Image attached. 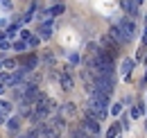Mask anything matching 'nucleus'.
I'll list each match as a JSON object with an SVG mask.
<instances>
[{
	"instance_id": "obj_2",
	"label": "nucleus",
	"mask_w": 147,
	"mask_h": 138,
	"mask_svg": "<svg viewBox=\"0 0 147 138\" xmlns=\"http://www.w3.org/2000/svg\"><path fill=\"white\" fill-rule=\"evenodd\" d=\"M84 127H86V131H91V134H100V120L93 118L91 113H84Z\"/></svg>"
},
{
	"instance_id": "obj_13",
	"label": "nucleus",
	"mask_w": 147,
	"mask_h": 138,
	"mask_svg": "<svg viewBox=\"0 0 147 138\" xmlns=\"http://www.w3.org/2000/svg\"><path fill=\"white\" fill-rule=\"evenodd\" d=\"M120 111H122V104H120V102L111 106V113H113V116H120Z\"/></svg>"
},
{
	"instance_id": "obj_4",
	"label": "nucleus",
	"mask_w": 147,
	"mask_h": 138,
	"mask_svg": "<svg viewBox=\"0 0 147 138\" xmlns=\"http://www.w3.org/2000/svg\"><path fill=\"white\" fill-rule=\"evenodd\" d=\"M118 23L125 27V32H127L129 36H136V23H134V20H131L129 16H122L120 20H118Z\"/></svg>"
},
{
	"instance_id": "obj_8",
	"label": "nucleus",
	"mask_w": 147,
	"mask_h": 138,
	"mask_svg": "<svg viewBox=\"0 0 147 138\" xmlns=\"http://www.w3.org/2000/svg\"><path fill=\"white\" fill-rule=\"evenodd\" d=\"M52 127H55L57 131H61V129H66V120L63 118H52V122H50Z\"/></svg>"
},
{
	"instance_id": "obj_19",
	"label": "nucleus",
	"mask_w": 147,
	"mask_h": 138,
	"mask_svg": "<svg viewBox=\"0 0 147 138\" xmlns=\"http://www.w3.org/2000/svg\"><path fill=\"white\" fill-rule=\"evenodd\" d=\"M0 5H2L5 9H11V0H0Z\"/></svg>"
},
{
	"instance_id": "obj_5",
	"label": "nucleus",
	"mask_w": 147,
	"mask_h": 138,
	"mask_svg": "<svg viewBox=\"0 0 147 138\" xmlns=\"http://www.w3.org/2000/svg\"><path fill=\"white\" fill-rule=\"evenodd\" d=\"M120 5L129 16H138V2L136 0H120Z\"/></svg>"
},
{
	"instance_id": "obj_10",
	"label": "nucleus",
	"mask_w": 147,
	"mask_h": 138,
	"mask_svg": "<svg viewBox=\"0 0 147 138\" xmlns=\"http://www.w3.org/2000/svg\"><path fill=\"white\" fill-rule=\"evenodd\" d=\"M41 61H45V64H55V57H52V52H50V50L43 52V54H41Z\"/></svg>"
},
{
	"instance_id": "obj_7",
	"label": "nucleus",
	"mask_w": 147,
	"mask_h": 138,
	"mask_svg": "<svg viewBox=\"0 0 147 138\" xmlns=\"http://www.w3.org/2000/svg\"><path fill=\"white\" fill-rule=\"evenodd\" d=\"M38 34L43 36V39H50V34H52V20H48V23H43V25L38 27Z\"/></svg>"
},
{
	"instance_id": "obj_1",
	"label": "nucleus",
	"mask_w": 147,
	"mask_h": 138,
	"mask_svg": "<svg viewBox=\"0 0 147 138\" xmlns=\"http://www.w3.org/2000/svg\"><path fill=\"white\" fill-rule=\"evenodd\" d=\"M111 39H113L115 43H120V45H127L129 41H131V36H129L127 32H125V27H122L120 23L111 27Z\"/></svg>"
},
{
	"instance_id": "obj_3",
	"label": "nucleus",
	"mask_w": 147,
	"mask_h": 138,
	"mask_svg": "<svg viewBox=\"0 0 147 138\" xmlns=\"http://www.w3.org/2000/svg\"><path fill=\"white\" fill-rule=\"evenodd\" d=\"M59 84H61V88H63V91H73L75 82H73V77H70V72H68V70L59 72Z\"/></svg>"
},
{
	"instance_id": "obj_15",
	"label": "nucleus",
	"mask_w": 147,
	"mask_h": 138,
	"mask_svg": "<svg viewBox=\"0 0 147 138\" xmlns=\"http://www.w3.org/2000/svg\"><path fill=\"white\" fill-rule=\"evenodd\" d=\"M50 12H52V14H63V12H66V7H63V5H57V7H52Z\"/></svg>"
},
{
	"instance_id": "obj_9",
	"label": "nucleus",
	"mask_w": 147,
	"mask_h": 138,
	"mask_svg": "<svg viewBox=\"0 0 147 138\" xmlns=\"http://www.w3.org/2000/svg\"><path fill=\"white\" fill-rule=\"evenodd\" d=\"M61 109H63V111H66V116H75V113H77V106H75L73 102L63 104V106H61Z\"/></svg>"
},
{
	"instance_id": "obj_6",
	"label": "nucleus",
	"mask_w": 147,
	"mask_h": 138,
	"mask_svg": "<svg viewBox=\"0 0 147 138\" xmlns=\"http://www.w3.org/2000/svg\"><path fill=\"white\" fill-rule=\"evenodd\" d=\"M7 131H9L11 136L20 134V118H9V120H7Z\"/></svg>"
},
{
	"instance_id": "obj_14",
	"label": "nucleus",
	"mask_w": 147,
	"mask_h": 138,
	"mask_svg": "<svg viewBox=\"0 0 147 138\" xmlns=\"http://www.w3.org/2000/svg\"><path fill=\"white\" fill-rule=\"evenodd\" d=\"M73 138H91V136H88V134H86L84 129H77V131L73 134Z\"/></svg>"
},
{
	"instance_id": "obj_17",
	"label": "nucleus",
	"mask_w": 147,
	"mask_h": 138,
	"mask_svg": "<svg viewBox=\"0 0 147 138\" xmlns=\"http://www.w3.org/2000/svg\"><path fill=\"white\" fill-rule=\"evenodd\" d=\"M131 66H134V64H131V61H129V59H127V61H125V64H122V72H125V75H127L129 70H131Z\"/></svg>"
},
{
	"instance_id": "obj_21",
	"label": "nucleus",
	"mask_w": 147,
	"mask_h": 138,
	"mask_svg": "<svg viewBox=\"0 0 147 138\" xmlns=\"http://www.w3.org/2000/svg\"><path fill=\"white\" fill-rule=\"evenodd\" d=\"M5 113H7V111H2V109H0V124H2V122H7V120H5Z\"/></svg>"
},
{
	"instance_id": "obj_16",
	"label": "nucleus",
	"mask_w": 147,
	"mask_h": 138,
	"mask_svg": "<svg viewBox=\"0 0 147 138\" xmlns=\"http://www.w3.org/2000/svg\"><path fill=\"white\" fill-rule=\"evenodd\" d=\"M5 68H9V70H16V61H14V59H7V61H5Z\"/></svg>"
},
{
	"instance_id": "obj_22",
	"label": "nucleus",
	"mask_w": 147,
	"mask_h": 138,
	"mask_svg": "<svg viewBox=\"0 0 147 138\" xmlns=\"http://www.w3.org/2000/svg\"><path fill=\"white\" fill-rule=\"evenodd\" d=\"M5 86H7V84H2V82H0V93H5Z\"/></svg>"
},
{
	"instance_id": "obj_11",
	"label": "nucleus",
	"mask_w": 147,
	"mask_h": 138,
	"mask_svg": "<svg viewBox=\"0 0 147 138\" xmlns=\"http://www.w3.org/2000/svg\"><path fill=\"white\" fill-rule=\"evenodd\" d=\"M118 131H120V124L115 122V124H113V127L109 129V134H107V136H109V138H115V134H118Z\"/></svg>"
},
{
	"instance_id": "obj_18",
	"label": "nucleus",
	"mask_w": 147,
	"mask_h": 138,
	"mask_svg": "<svg viewBox=\"0 0 147 138\" xmlns=\"http://www.w3.org/2000/svg\"><path fill=\"white\" fill-rule=\"evenodd\" d=\"M0 109H2V111H7V113H9V111H11V104H9V102H0Z\"/></svg>"
},
{
	"instance_id": "obj_20",
	"label": "nucleus",
	"mask_w": 147,
	"mask_h": 138,
	"mask_svg": "<svg viewBox=\"0 0 147 138\" xmlns=\"http://www.w3.org/2000/svg\"><path fill=\"white\" fill-rule=\"evenodd\" d=\"M70 64H75V66L79 64V54H70Z\"/></svg>"
},
{
	"instance_id": "obj_12",
	"label": "nucleus",
	"mask_w": 147,
	"mask_h": 138,
	"mask_svg": "<svg viewBox=\"0 0 147 138\" xmlns=\"http://www.w3.org/2000/svg\"><path fill=\"white\" fill-rule=\"evenodd\" d=\"M143 116V106H134L131 109V118H140Z\"/></svg>"
}]
</instances>
